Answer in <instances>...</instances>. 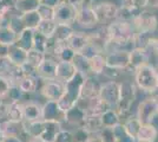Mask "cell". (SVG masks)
Returning <instances> with one entry per match:
<instances>
[{
    "instance_id": "3957f363",
    "label": "cell",
    "mask_w": 158,
    "mask_h": 142,
    "mask_svg": "<svg viewBox=\"0 0 158 142\" xmlns=\"http://www.w3.org/2000/svg\"><path fill=\"white\" fill-rule=\"evenodd\" d=\"M84 80H85V77L81 74L77 72V75L71 81L65 83L64 95L58 101V104H59L60 108L63 109V111L66 113L69 109H71L77 104V102L80 98V88H81V84H83Z\"/></svg>"
},
{
    "instance_id": "d590c367",
    "label": "cell",
    "mask_w": 158,
    "mask_h": 142,
    "mask_svg": "<svg viewBox=\"0 0 158 142\" xmlns=\"http://www.w3.org/2000/svg\"><path fill=\"white\" fill-rule=\"evenodd\" d=\"M74 26L73 25H66V24H57L56 31L53 37L59 41H64L66 43L67 39L71 37V34L74 32Z\"/></svg>"
},
{
    "instance_id": "c3c4849f",
    "label": "cell",
    "mask_w": 158,
    "mask_h": 142,
    "mask_svg": "<svg viewBox=\"0 0 158 142\" xmlns=\"http://www.w3.org/2000/svg\"><path fill=\"white\" fill-rule=\"evenodd\" d=\"M99 136L103 140V142H114L112 127H104L99 131Z\"/></svg>"
},
{
    "instance_id": "ffe728a7",
    "label": "cell",
    "mask_w": 158,
    "mask_h": 142,
    "mask_svg": "<svg viewBox=\"0 0 158 142\" xmlns=\"http://www.w3.org/2000/svg\"><path fill=\"white\" fill-rule=\"evenodd\" d=\"M77 69L72 62L58 61L56 69V78L63 83H67L77 75Z\"/></svg>"
},
{
    "instance_id": "7dc6e473",
    "label": "cell",
    "mask_w": 158,
    "mask_h": 142,
    "mask_svg": "<svg viewBox=\"0 0 158 142\" xmlns=\"http://www.w3.org/2000/svg\"><path fill=\"white\" fill-rule=\"evenodd\" d=\"M54 142H73V135L71 129L63 128L60 133L57 135V139Z\"/></svg>"
},
{
    "instance_id": "74e56055",
    "label": "cell",
    "mask_w": 158,
    "mask_h": 142,
    "mask_svg": "<svg viewBox=\"0 0 158 142\" xmlns=\"http://www.w3.org/2000/svg\"><path fill=\"white\" fill-rule=\"evenodd\" d=\"M122 123L124 124V128H125L126 131H127L132 137H135V139H136V136H137V134H138L139 129H140L142 124H143V123L139 121L135 115L131 116V117H129L127 120H125V121L122 122Z\"/></svg>"
},
{
    "instance_id": "ba28073f",
    "label": "cell",
    "mask_w": 158,
    "mask_h": 142,
    "mask_svg": "<svg viewBox=\"0 0 158 142\" xmlns=\"http://www.w3.org/2000/svg\"><path fill=\"white\" fill-rule=\"evenodd\" d=\"M158 115V100L153 96H148L137 103L135 116L142 123H152Z\"/></svg>"
},
{
    "instance_id": "83f0119b",
    "label": "cell",
    "mask_w": 158,
    "mask_h": 142,
    "mask_svg": "<svg viewBox=\"0 0 158 142\" xmlns=\"http://www.w3.org/2000/svg\"><path fill=\"white\" fill-rule=\"evenodd\" d=\"M90 134H98L102 129L104 128L102 117L99 115H86L84 122L80 126Z\"/></svg>"
},
{
    "instance_id": "30bf717a",
    "label": "cell",
    "mask_w": 158,
    "mask_h": 142,
    "mask_svg": "<svg viewBox=\"0 0 158 142\" xmlns=\"http://www.w3.org/2000/svg\"><path fill=\"white\" fill-rule=\"evenodd\" d=\"M152 51L150 49H132L130 51V62L129 68L126 69L125 74L127 77H133L135 71L145 64L152 63Z\"/></svg>"
},
{
    "instance_id": "e0dca14e",
    "label": "cell",
    "mask_w": 158,
    "mask_h": 142,
    "mask_svg": "<svg viewBox=\"0 0 158 142\" xmlns=\"http://www.w3.org/2000/svg\"><path fill=\"white\" fill-rule=\"evenodd\" d=\"M67 46H70L76 54L83 52V50L90 44V34L89 31H81V30H74L71 37L66 41Z\"/></svg>"
},
{
    "instance_id": "7bdbcfd3",
    "label": "cell",
    "mask_w": 158,
    "mask_h": 142,
    "mask_svg": "<svg viewBox=\"0 0 158 142\" xmlns=\"http://www.w3.org/2000/svg\"><path fill=\"white\" fill-rule=\"evenodd\" d=\"M13 85L12 81L6 75H0V100H4L6 97L8 90Z\"/></svg>"
},
{
    "instance_id": "9a60e30c",
    "label": "cell",
    "mask_w": 158,
    "mask_h": 142,
    "mask_svg": "<svg viewBox=\"0 0 158 142\" xmlns=\"http://www.w3.org/2000/svg\"><path fill=\"white\" fill-rule=\"evenodd\" d=\"M43 120L58 121L64 123L65 111L59 107L57 101H44L43 102Z\"/></svg>"
},
{
    "instance_id": "ab89813d",
    "label": "cell",
    "mask_w": 158,
    "mask_h": 142,
    "mask_svg": "<svg viewBox=\"0 0 158 142\" xmlns=\"http://www.w3.org/2000/svg\"><path fill=\"white\" fill-rule=\"evenodd\" d=\"M45 57H46V54H44V52H41V51H38V50H35V49H31V50H28L27 51V63L28 64H31L33 67H35V68H38L40 64H41V62L45 59Z\"/></svg>"
},
{
    "instance_id": "9f6ffc18",
    "label": "cell",
    "mask_w": 158,
    "mask_h": 142,
    "mask_svg": "<svg viewBox=\"0 0 158 142\" xmlns=\"http://www.w3.org/2000/svg\"><path fill=\"white\" fill-rule=\"evenodd\" d=\"M26 142H45V141H43L41 139H38V137H28Z\"/></svg>"
},
{
    "instance_id": "680465c9",
    "label": "cell",
    "mask_w": 158,
    "mask_h": 142,
    "mask_svg": "<svg viewBox=\"0 0 158 142\" xmlns=\"http://www.w3.org/2000/svg\"><path fill=\"white\" fill-rule=\"evenodd\" d=\"M0 142H6L5 140H2V139H0Z\"/></svg>"
},
{
    "instance_id": "8992f818",
    "label": "cell",
    "mask_w": 158,
    "mask_h": 142,
    "mask_svg": "<svg viewBox=\"0 0 158 142\" xmlns=\"http://www.w3.org/2000/svg\"><path fill=\"white\" fill-rule=\"evenodd\" d=\"M0 139L2 140H20L26 142L28 135L25 131L23 122H14L7 118L0 120Z\"/></svg>"
},
{
    "instance_id": "6da1fadb",
    "label": "cell",
    "mask_w": 158,
    "mask_h": 142,
    "mask_svg": "<svg viewBox=\"0 0 158 142\" xmlns=\"http://www.w3.org/2000/svg\"><path fill=\"white\" fill-rule=\"evenodd\" d=\"M133 82L145 94L152 95L157 90V67L153 63L145 64L133 74Z\"/></svg>"
},
{
    "instance_id": "f5cc1de1",
    "label": "cell",
    "mask_w": 158,
    "mask_h": 142,
    "mask_svg": "<svg viewBox=\"0 0 158 142\" xmlns=\"http://www.w3.org/2000/svg\"><path fill=\"white\" fill-rule=\"evenodd\" d=\"M66 1H67V2H70L71 5H73L77 10H78L81 5H84V4L86 2V0H66Z\"/></svg>"
},
{
    "instance_id": "484cf974",
    "label": "cell",
    "mask_w": 158,
    "mask_h": 142,
    "mask_svg": "<svg viewBox=\"0 0 158 142\" xmlns=\"http://www.w3.org/2000/svg\"><path fill=\"white\" fill-rule=\"evenodd\" d=\"M5 118L14 122L24 121V102H7Z\"/></svg>"
},
{
    "instance_id": "e575fe53",
    "label": "cell",
    "mask_w": 158,
    "mask_h": 142,
    "mask_svg": "<svg viewBox=\"0 0 158 142\" xmlns=\"http://www.w3.org/2000/svg\"><path fill=\"white\" fill-rule=\"evenodd\" d=\"M20 15H21V19H23L25 28L35 30L40 24V21H41V17L38 13V11H31V12H26V13L20 14Z\"/></svg>"
},
{
    "instance_id": "f907efd6",
    "label": "cell",
    "mask_w": 158,
    "mask_h": 142,
    "mask_svg": "<svg viewBox=\"0 0 158 142\" xmlns=\"http://www.w3.org/2000/svg\"><path fill=\"white\" fill-rule=\"evenodd\" d=\"M41 5H46V6H51V7H56L58 4H59L61 0H39Z\"/></svg>"
},
{
    "instance_id": "d6a6232c",
    "label": "cell",
    "mask_w": 158,
    "mask_h": 142,
    "mask_svg": "<svg viewBox=\"0 0 158 142\" xmlns=\"http://www.w3.org/2000/svg\"><path fill=\"white\" fill-rule=\"evenodd\" d=\"M17 38L18 33L12 27H10L8 25H0V43L10 46L12 44H15Z\"/></svg>"
},
{
    "instance_id": "f546056e",
    "label": "cell",
    "mask_w": 158,
    "mask_h": 142,
    "mask_svg": "<svg viewBox=\"0 0 158 142\" xmlns=\"http://www.w3.org/2000/svg\"><path fill=\"white\" fill-rule=\"evenodd\" d=\"M72 63L74 64V67L77 69L79 74H81L84 77H89V76H93L92 72H91V68H90V63H89V58L85 57L83 54H74L72 59Z\"/></svg>"
},
{
    "instance_id": "b9f144b4",
    "label": "cell",
    "mask_w": 158,
    "mask_h": 142,
    "mask_svg": "<svg viewBox=\"0 0 158 142\" xmlns=\"http://www.w3.org/2000/svg\"><path fill=\"white\" fill-rule=\"evenodd\" d=\"M47 41L48 38H46L45 36H43L41 33H39L38 31L34 30V37H33V49L41 51V52H46L47 47Z\"/></svg>"
},
{
    "instance_id": "8d00e7d4",
    "label": "cell",
    "mask_w": 158,
    "mask_h": 142,
    "mask_svg": "<svg viewBox=\"0 0 158 142\" xmlns=\"http://www.w3.org/2000/svg\"><path fill=\"white\" fill-rule=\"evenodd\" d=\"M100 117H102V122H103L104 127H113V126H116V124L122 122L118 114H117V111L113 108L107 109L104 114L100 115Z\"/></svg>"
},
{
    "instance_id": "db71d44e",
    "label": "cell",
    "mask_w": 158,
    "mask_h": 142,
    "mask_svg": "<svg viewBox=\"0 0 158 142\" xmlns=\"http://www.w3.org/2000/svg\"><path fill=\"white\" fill-rule=\"evenodd\" d=\"M150 50L152 51V54H153V56H156V57H158V37L153 41V43H152L151 47H150Z\"/></svg>"
},
{
    "instance_id": "d6986e66",
    "label": "cell",
    "mask_w": 158,
    "mask_h": 142,
    "mask_svg": "<svg viewBox=\"0 0 158 142\" xmlns=\"http://www.w3.org/2000/svg\"><path fill=\"white\" fill-rule=\"evenodd\" d=\"M43 120V102L27 100L24 102V121L33 122Z\"/></svg>"
},
{
    "instance_id": "2e32d148",
    "label": "cell",
    "mask_w": 158,
    "mask_h": 142,
    "mask_svg": "<svg viewBox=\"0 0 158 142\" xmlns=\"http://www.w3.org/2000/svg\"><path fill=\"white\" fill-rule=\"evenodd\" d=\"M102 83L103 81L100 80V77H97V76L85 77L80 88V98H90V97L98 96Z\"/></svg>"
},
{
    "instance_id": "277c9868",
    "label": "cell",
    "mask_w": 158,
    "mask_h": 142,
    "mask_svg": "<svg viewBox=\"0 0 158 142\" xmlns=\"http://www.w3.org/2000/svg\"><path fill=\"white\" fill-rule=\"evenodd\" d=\"M93 10L97 15L98 24L102 26L109 25L118 18L119 5L111 0H97L93 2Z\"/></svg>"
},
{
    "instance_id": "91938a15",
    "label": "cell",
    "mask_w": 158,
    "mask_h": 142,
    "mask_svg": "<svg viewBox=\"0 0 158 142\" xmlns=\"http://www.w3.org/2000/svg\"><path fill=\"white\" fill-rule=\"evenodd\" d=\"M0 1H1V0H0Z\"/></svg>"
},
{
    "instance_id": "bcb514c9",
    "label": "cell",
    "mask_w": 158,
    "mask_h": 142,
    "mask_svg": "<svg viewBox=\"0 0 158 142\" xmlns=\"http://www.w3.org/2000/svg\"><path fill=\"white\" fill-rule=\"evenodd\" d=\"M74 54H76V52H74L70 46H67V44H65V45L63 46V49L60 50L59 54H58V57H57V61L72 62Z\"/></svg>"
},
{
    "instance_id": "681fc988",
    "label": "cell",
    "mask_w": 158,
    "mask_h": 142,
    "mask_svg": "<svg viewBox=\"0 0 158 142\" xmlns=\"http://www.w3.org/2000/svg\"><path fill=\"white\" fill-rule=\"evenodd\" d=\"M6 105L7 102L5 100H0V120L5 118V114H6Z\"/></svg>"
},
{
    "instance_id": "836d02e7",
    "label": "cell",
    "mask_w": 158,
    "mask_h": 142,
    "mask_svg": "<svg viewBox=\"0 0 158 142\" xmlns=\"http://www.w3.org/2000/svg\"><path fill=\"white\" fill-rule=\"evenodd\" d=\"M112 131H113V137H114V142H137L135 137H132L124 128V124L120 122L118 124L112 127Z\"/></svg>"
},
{
    "instance_id": "ee69618b",
    "label": "cell",
    "mask_w": 158,
    "mask_h": 142,
    "mask_svg": "<svg viewBox=\"0 0 158 142\" xmlns=\"http://www.w3.org/2000/svg\"><path fill=\"white\" fill-rule=\"evenodd\" d=\"M73 135V142H86L87 139L90 137V133H87L85 129L81 127H76L71 129Z\"/></svg>"
},
{
    "instance_id": "f35d334b",
    "label": "cell",
    "mask_w": 158,
    "mask_h": 142,
    "mask_svg": "<svg viewBox=\"0 0 158 142\" xmlns=\"http://www.w3.org/2000/svg\"><path fill=\"white\" fill-rule=\"evenodd\" d=\"M56 27H57V24L54 20H43L41 19L40 24L35 28V31H38L39 33L45 36L46 38H52L54 31H56Z\"/></svg>"
},
{
    "instance_id": "816d5d0a",
    "label": "cell",
    "mask_w": 158,
    "mask_h": 142,
    "mask_svg": "<svg viewBox=\"0 0 158 142\" xmlns=\"http://www.w3.org/2000/svg\"><path fill=\"white\" fill-rule=\"evenodd\" d=\"M8 54V45L0 43V58H7Z\"/></svg>"
},
{
    "instance_id": "603a6c76",
    "label": "cell",
    "mask_w": 158,
    "mask_h": 142,
    "mask_svg": "<svg viewBox=\"0 0 158 142\" xmlns=\"http://www.w3.org/2000/svg\"><path fill=\"white\" fill-rule=\"evenodd\" d=\"M44 121H45V127L38 139H41L45 142H54L60 130L64 128L63 123L58 121H48V120H44Z\"/></svg>"
},
{
    "instance_id": "4dcf8cb0",
    "label": "cell",
    "mask_w": 158,
    "mask_h": 142,
    "mask_svg": "<svg viewBox=\"0 0 158 142\" xmlns=\"http://www.w3.org/2000/svg\"><path fill=\"white\" fill-rule=\"evenodd\" d=\"M33 37H34V30L31 28H24L19 34L15 44L24 50H31L33 47Z\"/></svg>"
},
{
    "instance_id": "60d3db41",
    "label": "cell",
    "mask_w": 158,
    "mask_h": 142,
    "mask_svg": "<svg viewBox=\"0 0 158 142\" xmlns=\"http://www.w3.org/2000/svg\"><path fill=\"white\" fill-rule=\"evenodd\" d=\"M118 5L125 8L142 11L144 8H148V0H120Z\"/></svg>"
},
{
    "instance_id": "7a4b0ae2",
    "label": "cell",
    "mask_w": 158,
    "mask_h": 142,
    "mask_svg": "<svg viewBox=\"0 0 158 142\" xmlns=\"http://www.w3.org/2000/svg\"><path fill=\"white\" fill-rule=\"evenodd\" d=\"M106 33L107 39L119 43H130L133 39L136 33V28L133 26L132 21L116 19L106 25ZM106 39V41H107Z\"/></svg>"
},
{
    "instance_id": "7c38bea8",
    "label": "cell",
    "mask_w": 158,
    "mask_h": 142,
    "mask_svg": "<svg viewBox=\"0 0 158 142\" xmlns=\"http://www.w3.org/2000/svg\"><path fill=\"white\" fill-rule=\"evenodd\" d=\"M99 96L104 100L110 108H114L120 98V90H119V81H103Z\"/></svg>"
},
{
    "instance_id": "5bb4252c",
    "label": "cell",
    "mask_w": 158,
    "mask_h": 142,
    "mask_svg": "<svg viewBox=\"0 0 158 142\" xmlns=\"http://www.w3.org/2000/svg\"><path fill=\"white\" fill-rule=\"evenodd\" d=\"M106 57V65L113 69L124 70L129 68V62H130V51L126 50H117L112 51L109 54H105Z\"/></svg>"
},
{
    "instance_id": "4fadbf2b",
    "label": "cell",
    "mask_w": 158,
    "mask_h": 142,
    "mask_svg": "<svg viewBox=\"0 0 158 142\" xmlns=\"http://www.w3.org/2000/svg\"><path fill=\"white\" fill-rule=\"evenodd\" d=\"M77 104L85 111L86 115L100 116L102 114H104L107 109H110V107L106 104L99 95L94 96V97H90V98H79Z\"/></svg>"
},
{
    "instance_id": "9c48e42d",
    "label": "cell",
    "mask_w": 158,
    "mask_h": 142,
    "mask_svg": "<svg viewBox=\"0 0 158 142\" xmlns=\"http://www.w3.org/2000/svg\"><path fill=\"white\" fill-rule=\"evenodd\" d=\"M132 24L137 31H149V32H158V15L153 10L144 8L139 12Z\"/></svg>"
},
{
    "instance_id": "f6af8a7d",
    "label": "cell",
    "mask_w": 158,
    "mask_h": 142,
    "mask_svg": "<svg viewBox=\"0 0 158 142\" xmlns=\"http://www.w3.org/2000/svg\"><path fill=\"white\" fill-rule=\"evenodd\" d=\"M37 11L40 14L43 20H53V18H54V7L46 6V5H41L40 4Z\"/></svg>"
},
{
    "instance_id": "1f68e13d",
    "label": "cell",
    "mask_w": 158,
    "mask_h": 142,
    "mask_svg": "<svg viewBox=\"0 0 158 142\" xmlns=\"http://www.w3.org/2000/svg\"><path fill=\"white\" fill-rule=\"evenodd\" d=\"M39 5V0H14V10L19 14L37 11Z\"/></svg>"
},
{
    "instance_id": "6f0895ef",
    "label": "cell",
    "mask_w": 158,
    "mask_h": 142,
    "mask_svg": "<svg viewBox=\"0 0 158 142\" xmlns=\"http://www.w3.org/2000/svg\"><path fill=\"white\" fill-rule=\"evenodd\" d=\"M157 89H158V68H157Z\"/></svg>"
},
{
    "instance_id": "7402d4cb",
    "label": "cell",
    "mask_w": 158,
    "mask_h": 142,
    "mask_svg": "<svg viewBox=\"0 0 158 142\" xmlns=\"http://www.w3.org/2000/svg\"><path fill=\"white\" fill-rule=\"evenodd\" d=\"M158 37V32H149V31H137L133 39H132V45L133 49H150L153 41Z\"/></svg>"
},
{
    "instance_id": "d4e9b609",
    "label": "cell",
    "mask_w": 158,
    "mask_h": 142,
    "mask_svg": "<svg viewBox=\"0 0 158 142\" xmlns=\"http://www.w3.org/2000/svg\"><path fill=\"white\" fill-rule=\"evenodd\" d=\"M137 142H157L158 129L153 123H143L136 136Z\"/></svg>"
},
{
    "instance_id": "4316f807",
    "label": "cell",
    "mask_w": 158,
    "mask_h": 142,
    "mask_svg": "<svg viewBox=\"0 0 158 142\" xmlns=\"http://www.w3.org/2000/svg\"><path fill=\"white\" fill-rule=\"evenodd\" d=\"M7 59L15 67H21L27 61V51L18 46L17 44H12L8 46Z\"/></svg>"
},
{
    "instance_id": "52a82bcc",
    "label": "cell",
    "mask_w": 158,
    "mask_h": 142,
    "mask_svg": "<svg viewBox=\"0 0 158 142\" xmlns=\"http://www.w3.org/2000/svg\"><path fill=\"white\" fill-rule=\"evenodd\" d=\"M65 91V83L58 81L57 78L52 80H40L39 90L37 94L44 101H59Z\"/></svg>"
},
{
    "instance_id": "44dd1931",
    "label": "cell",
    "mask_w": 158,
    "mask_h": 142,
    "mask_svg": "<svg viewBox=\"0 0 158 142\" xmlns=\"http://www.w3.org/2000/svg\"><path fill=\"white\" fill-rule=\"evenodd\" d=\"M57 63H58V61L54 57L46 56L45 59L41 62V64L37 68L38 78H40V80H52V78H56Z\"/></svg>"
},
{
    "instance_id": "f1b7e54d",
    "label": "cell",
    "mask_w": 158,
    "mask_h": 142,
    "mask_svg": "<svg viewBox=\"0 0 158 142\" xmlns=\"http://www.w3.org/2000/svg\"><path fill=\"white\" fill-rule=\"evenodd\" d=\"M89 63H90V68H91V72L93 76L100 77L106 67L105 54H97L92 57H90Z\"/></svg>"
},
{
    "instance_id": "11a10c76",
    "label": "cell",
    "mask_w": 158,
    "mask_h": 142,
    "mask_svg": "<svg viewBox=\"0 0 158 142\" xmlns=\"http://www.w3.org/2000/svg\"><path fill=\"white\" fill-rule=\"evenodd\" d=\"M86 142H103V140L100 139V136H99V133L98 134H91L90 137L87 139V141Z\"/></svg>"
},
{
    "instance_id": "ac0fdd59",
    "label": "cell",
    "mask_w": 158,
    "mask_h": 142,
    "mask_svg": "<svg viewBox=\"0 0 158 142\" xmlns=\"http://www.w3.org/2000/svg\"><path fill=\"white\" fill-rule=\"evenodd\" d=\"M85 117H86V113L79 107L78 104H76L74 107L69 109L65 113V121L63 123V127L69 129L80 127L81 123L85 120Z\"/></svg>"
},
{
    "instance_id": "8fae6325",
    "label": "cell",
    "mask_w": 158,
    "mask_h": 142,
    "mask_svg": "<svg viewBox=\"0 0 158 142\" xmlns=\"http://www.w3.org/2000/svg\"><path fill=\"white\" fill-rule=\"evenodd\" d=\"M77 8L67 2L66 0H61L57 6L54 7V18L53 20L56 24H66V25H74Z\"/></svg>"
},
{
    "instance_id": "94428289",
    "label": "cell",
    "mask_w": 158,
    "mask_h": 142,
    "mask_svg": "<svg viewBox=\"0 0 158 142\" xmlns=\"http://www.w3.org/2000/svg\"><path fill=\"white\" fill-rule=\"evenodd\" d=\"M157 142H158V141H157Z\"/></svg>"
},
{
    "instance_id": "cb8c5ba5",
    "label": "cell",
    "mask_w": 158,
    "mask_h": 142,
    "mask_svg": "<svg viewBox=\"0 0 158 142\" xmlns=\"http://www.w3.org/2000/svg\"><path fill=\"white\" fill-rule=\"evenodd\" d=\"M18 88L25 95H34L38 93L40 85V78L35 76H24L17 82Z\"/></svg>"
},
{
    "instance_id": "5b68a950",
    "label": "cell",
    "mask_w": 158,
    "mask_h": 142,
    "mask_svg": "<svg viewBox=\"0 0 158 142\" xmlns=\"http://www.w3.org/2000/svg\"><path fill=\"white\" fill-rule=\"evenodd\" d=\"M74 28L81 31H91L93 28L99 26L97 15L94 13L92 5L84 4L77 10L76 20H74Z\"/></svg>"
}]
</instances>
